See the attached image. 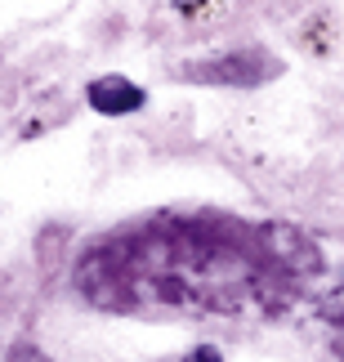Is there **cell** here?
Instances as JSON below:
<instances>
[{"mask_svg":"<svg viewBox=\"0 0 344 362\" xmlns=\"http://www.w3.org/2000/svg\"><path fill=\"white\" fill-rule=\"evenodd\" d=\"M13 362H45V358H40L36 349H27V344H23V349H13Z\"/></svg>","mask_w":344,"mask_h":362,"instance_id":"cell-3","label":"cell"},{"mask_svg":"<svg viewBox=\"0 0 344 362\" xmlns=\"http://www.w3.org/2000/svg\"><path fill=\"white\" fill-rule=\"evenodd\" d=\"M184 362H224V358H219V349H215V344H201V349H192Z\"/></svg>","mask_w":344,"mask_h":362,"instance_id":"cell-2","label":"cell"},{"mask_svg":"<svg viewBox=\"0 0 344 362\" xmlns=\"http://www.w3.org/2000/svg\"><path fill=\"white\" fill-rule=\"evenodd\" d=\"M85 99H90L94 112H103V117H126V112H139L148 103V94L126 76H99V81H90Z\"/></svg>","mask_w":344,"mask_h":362,"instance_id":"cell-1","label":"cell"}]
</instances>
